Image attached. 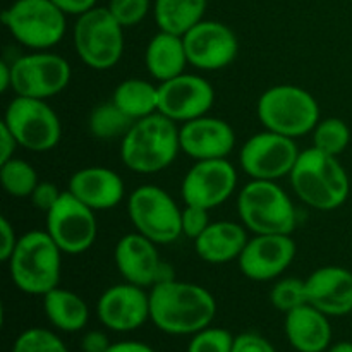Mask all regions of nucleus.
Here are the masks:
<instances>
[{
    "label": "nucleus",
    "mask_w": 352,
    "mask_h": 352,
    "mask_svg": "<svg viewBox=\"0 0 352 352\" xmlns=\"http://www.w3.org/2000/svg\"><path fill=\"white\" fill-rule=\"evenodd\" d=\"M217 315L212 292L177 278L158 282L150 291V320L170 336H195L210 327Z\"/></svg>",
    "instance_id": "1"
},
{
    "label": "nucleus",
    "mask_w": 352,
    "mask_h": 352,
    "mask_svg": "<svg viewBox=\"0 0 352 352\" xmlns=\"http://www.w3.org/2000/svg\"><path fill=\"white\" fill-rule=\"evenodd\" d=\"M296 258V243L289 234H254L241 253L239 270L244 277L268 282L280 277Z\"/></svg>",
    "instance_id": "18"
},
{
    "label": "nucleus",
    "mask_w": 352,
    "mask_h": 352,
    "mask_svg": "<svg viewBox=\"0 0 352 352\" xmlns=\"http://www.w3.org/2000/svg\"><path fill=\"white\" fill-rule=\"evenodd\" d=\"M351 3H352V0H351Z\"/></svg>",
    "instance_id": "46"
},
{
    "label": "nucleus",
    "mask_w": 352,
    "mask_h": 352,
    "mask_svg": "<svg viewBox=\"0 0 352 352\" xmlns=\"http://www.w3.org/2000/svg\"><path fill=\"white\" fill-rule=\"evenodd\" d=\"M67 191L95 212L116 208L126 192V184L116 170L107 167H85L69 179Z\"/></svg>",
    "instance_id": "22"
},
{
    "label": "nucleus",
    "mask_w": 352,
    "mask_h": 352,
    "mask_svg": "<svg viewBox=\"0 0 352 352\" xmlns=\"http://www.w3.org/2000/svg\"><path fill=\"white\" fill-rule=\"evenodd\" d=\"M12 352H69L54 332L45 329H28L14 342Z\"/></svg>",
    "instance_id": "32"
},
{
    "label": "nucleus",
    "mask_w": 352,
    "mask_h": 352,
    "mask_svg": "<svg viewBox=\"0 0 352 352\" xmlns=\"http://www.w3.org/2000/svg\"><path fill=\"white\" fill-rule=\"evenodd\" d=\"M158 112L174 122H188L206 116L215 103V89L205 78L181 74L158 85Z\"/></svg>",
    "instance_id": "17"
},
{
    "label": "nucleus",
    "mask_w": 352,
    "mask_h": 352,
    "mask_svg": "<svg viewBox=\"0 0 352 352\" xmlns=\"http://www.w3.org/2000/svg\"><path fill=\"white\" fill-rule=\"evenodd\" d=\"M208 0H155L153 14L158 30L184 36L205 19Z\"/></svg>",
    "instance_id": "27"
},
{
    "label": "nucleus",
    "mask_w": 352,
    "mask_h": 352,
    "mask_svg": "<svg viewBox=\"0 0 352 352\" xmlns=\"http://www.w3.org/2000/svg\"><path fill=\"white\" fill-rule=\"evenodd\" d=\"M189 64L184 40L179 34L158 31L146 45L144 50V65L150 76L164 82L172 78L184 74Z\"/></svg>",
    "instance_id": "25"
},
{
    "label": "nucleus",
    "mask_w": 352,
    "mask_h": 352,
    "mask_svg": "<svg viewBox=\"0 0 352 352\" xmlns=\"http://www.w3.org/2000/svg\"><path fill=\"white\" fill-rule=\"evenodd\" d=\"M234 340L236 337L229 330L206 327L192 336L188 352H232Z\"/></svg>",
    "instance_id": "34"
},
{
    "label": "nucleus",
    "mask_w": 352,
    "mask_h": 352,
    "mask_svg": "<svg viewBox=\"0 0 352 352\" xmlns=\"http://www.w3.org/2000/svg\"><path fill=\"white\" fill-rule=\"evenodd\" d=\"M9 89H12V71H10V64L0 62V91L6 93Z\"/></svg>",
    "instance_id": "44"
},
{
    "label": "nucleus",
    "mask_w": 352,
    "mask_h": 352,
    "mask_svg": "<svg viewBox=\"0 0 352 352\" xmlns=\"http://www.w3.org/2000/svg\"><path fill=\"white\" fill-rule=\"evenodd\" d=\"M0 237H2V243H0V260L7 263L9 258L12 256L14 250H16L17 241H19V237L16 236V230H14V226L7 220V217H0Z\"/></svg>",
    "instance_id": "39"
},
{
    "label": "nucleus",
    "mask_w": 352,
    "mask_h": 352,
    "mask_svg": "<svg viewBox=\"0 0 352 352\" xmlns=\"http://www.w3.org/2000/svg\"><path fill=\"white\" fill-rule=\"evenodd\" d=\"M241 222L253 234H289L296 229V208L277 181L251 179L237 195Z\"/></svg>",
    "instance_id": "6"
},
{
    "label": "nucleus",
    "mask_w": 352,
    "mask_h": 352,
    "mask_svg": "<svg viewBox=\"0 0 352 352\" xmlns=\"http://www.w3.org/2000/svg\"><path fill=\"white\" fill-rule=\"evenodd\" d=\"M78 57L95 71L116 67L124 54V28L109 7H93L78 16L72 31Z\"/></svg>",
    "instance_id": "7"
},
{
    "label": "nucleus",
    "mask_w": 352,
    "mask_h": 352,
    "mask_svg": "<svg viewBox=\"0 0 352 352\" xmlns=\"http://www.w3.org/2000/svg\"><path fill=\"white\" fill-rule=\"evenodd\" d=\"M181 151L195 160L227 158L236 146V133L227 120L203 116L179 127Z\"/></svg>",
    "instance_id": "20"
},
{
    "label": "nucleus",
    "mask_w": 352,
    "mask_h": 352,
    "mask_svg": "<svg viewBox=\"0 0 352 352\" xmlns=\"http://www.w3.org/2000/svg\"><path fill=\"white\" fill-rule=\"evenodd\" d=\"M112 102L133 120L144 119L158 112V102H160L158 86L146 79H124L113 89Z\"/></svg>",
    "instance_id": "28"
},
{
    "label": "nucleus",
    "mask_w": 352,
    "mask_h": 352,
    "mask_svg": "<svg viewBox=\"0 0 352 352\" xmlns=\"http://www.w3.org/2000/svg\"><path fill=\"white\" fill-rule=\"evenodd\" d=\"M17 141L14 134L10 133L9 127L3 122H0V164L14 158V151L17 150Z\"/></svg>",
    "instance_id": "42"
},
{
    "label": "nucleus",
    "mask_w": 352,
    "mask_h": 352,
    "mask_svg": "<svg viewBox=\"0 0 352 352\" xmlns=\"http://www.w3.org/2000/svg\"><path fill=\"white\" fill-rule=\"evenodd\" d=\"M65 16H81L96 7V0H52Z\"/></svg>",
    "instance_id": "41"
},
{
    "label": "nucleus",
    "mask_w": 352,
    "mask_h": 352,
    "mask_svg": "<svg viewBox=\"0 0 352 352\" xmlns=\"http://www.w3.org/2000/svg\"><path fill=\"white\" fill-rule=\"evenodd\" d=\"M110 346L112 344H110L107 333L100 332V330H91V332L85 333L81 340L82 352H107Z\"/></svg>",
    "instance_id": "40"
},
{
    "label": "nucleus",
    "mask_w": 352,
    "mask_h": 352,
    "mask_svg": "<svg viewBox=\"0 0 352 352\" xmlns=\"http://www.w3.org/2000/svg\"><path fill=\"white\" fill-rule=\"evenodd\" d=\"M136 120H133L131 117H127L116 103L110 100V102L100 103L98 107L91 110L88 119V127L89 133L93 134L98 140H117L120 138L122 140L129 129L133 127V124Z\"/></svg>",
    "instance_id": "29"
},
{
    "label": "nucleus",
    "mask_w": 352,
    "mask_h": 352,
    "mask_svg": "<svg viewBox=\"0 0 352 352\" xmlns=\"http://www.w3.org/2000/svg\"><path fill=\"white\" fill-rule=\"evenodd\" d=\"M299 153L292 138L263 131L251 136L239 151V164L251 179L278 181L292 172Z\"/></svg>",
    "instance_id": "13"
},
{
    "label": "nucleus",
    "mask_w": 352,
    "mask_h": 352,
    "mask_svg": "<svg viewBox=\"0 0 352 352\" xmlns=\"http://www.w3.org/2000/svg\"><path fill=\"white\" fill-rule=\"evenodd\" d=\"M0 182L3 191L12 198H30L40 184L33 165L16 157L0 164Z\"/></svg>",
    "instance_id": "30"
},
{
    "label": "nucleus",
    "mask_w": 352,
    "mask_h": 352,
    "mask_svg": "<svg viewBox=\"0 0 352 352\" xmlns=\"http://www.w3.org/2000/svg\"><path fill=\"white\" fill-rule=\"evenodd\" d=\"M329 352H352V342L344 340V342L333 344V346L329 349Z\"/></svg>",
    "instance_id": "45"
},
{
    "label": "nucleus",
    "mask_w": 352,
    "mask_h": 352,
    "mask_svg": "<svg viewBox=\"0 0 352 352\" xmlns=\"http://www.w3.org/2000/svg\"><path fill=\"white\" fill-rule=\"evenodd\" d=\"M181 151L177 122L157 112L136 120L120 143V158L129 170L157 174L174 164Z\"/></svg>",
    "instance_id": "3"
},
{
    "label": "nucleus",
    "mask_w": 352,
    "mask_h": 352,
    "mask_svg": "<svg viewBox=\"0 0 352 352\" xmlns=\"http://www.w3.org/2000/svg\"><path fill=\"white\" fill-rule=\"evenodd\" d=\"M7 263L14 285L24 294L45 296L58 287L62 250L47 230H30L21 236Z\"/></svg>",
    "instance_id": "4"
},
{
    "label": "nucleus",
    "mask_w": 352,
    "mask_h": 352,
    "mask_svg": "<svg viewBox=\"0 0 352 352\" xmlns=\"http://www.w3.org/2000/svg\"><path fill=\"white\" fill-rule=\"evenodd\" d=\"M232 352H277L275 347L258 333H241L234 340Z\"/></svg>",
    "instance_id": "38"
},
{
    "label": "nucleus",
    "mask_w": 352,
    "mask_h": 352,
    "mask_svg": "<svg viewBox=\"0 0 352 352\" xmlns=\"http://www.w3.org/2000/svg\"><path fill=\"white\" fill-rule=\"evenodd\" d=\"M270 302L278 309L287 315L292 309L306 305V285L305 280L299 278H284L277 282L270 291Z\"/></svg>",
    "instance_id": "33"
},
{
    "label": "nucleus",
    "mask_w": 352,
    "mask_h": 352,
    "mask_svg": "<svg viewBox=\"0 0 352 352\" xmlns=\"http://www.w3.org/2000/svg\"><path fill=\"white\" fill-rule=\"evenodd\" d=\"M12 91L16 96L48 100L64 91L71 82V65L62 55L36 50L10 64Z\"/></svg>",
    "instance_id": "11"
},
{
    "label": "nucleus",
    "mask_w": 352,
    "mask_h": 352,
    "mask_svg": "<svg viewBox=\"0 0 352 352\" xmlns=\"http://www.w3.org/2000/svg\"><path fill=\"white\" fill-rule=\"evenodd\" d=\"M256 112L265 129L292 140L313 133L320 122V105L315 96L294 85L268 88L258 100Z\"/></svg>",
    "instance_id": "5"
},
{
    "label": "nucleus",
    "mask_w": 352,
    "mask_h": 352,
    "mask_svg": "<svg viewBox=\"0 0 352 352\" xmlns=\"http://www.w3.org/2000/svg\"><path fill=\"white\" fill-rule=\"evenodd\" d=\"M127 213L136 232L157 244H170L182 236V210L165 189L144 184L127 199Z\"/></svg>",
    "instance_id": "9"
},
{
    "label": "nucleus",
    "mask_w": 352,
    "mask_h": 352,
    "mask_svg": "<svg viewBox=\"0 0 352 352\" xmlns=\"http://www.w3.org/2000/svg\"><path fill=\"white\" fill-rule=\"evenodd\" d=\"M116 267L122 278L140 287H153L155 284L175 278L172 268L160 260L157 243L140 232L120 237L113 251Z\"/></svg>",
    "instance_id": "15"
},
{
    "label": "nucleus",
    "mask_w": 352,
    "mask_h": 352,
    "mask_svg": "<svg viewBox=\"0 0 352 352\" xmlns=\"http://www.w3.org/2000/svg\"><path fill=\"white\" fill-rule=\"evenodd\" d=\"M96 313L107 329L133 332L150 320V292L129 282L112 285L100 296Z\"/></svg>",
    "instance_id": "19"
},
{
    "label": "nucleus",
    "mask_w": 352,
    "mask_h": 352,
    "mask_svg": "<svg viewBox=\"0 0 352 352\" xmlns=\"http://www.w3.org/2000/svg\"><path fill=\"white\" fill-rule=\"evenodd\" d=\"M107 352H155L148 344L136 342V340H122L109 347Z\"/></svg>",
    "instance_id": "43"
},
{
    "label": "nucleus",
    "mask_w": 352,
    "mask_h": 352,
    "mask_svg": "<svg viewBox=\"0 0 352 352\" xmlns=\"http://www.w3.org/2000/svg\"><path fill=\"white\" fill-rule=\"evenodd\" d=\"M43 309L48 322L62 332H79L85 329L89 318L85 299L60 287L52 289L43 296Z\"/></svg>",
    "instance_id": "26"
},
{
    "label": "nucleus",
    "mask_w": 352,
    "mask_h": 352,
    "mask_svg": "<svg viewBox=\"0 0 352 352\" xmlns=\"http://www.w3.org/2000/svg\"><path fill=\"white\" fill-rule=\"evenodd\" d=\"M3 124L17 144L33 153L54 150L62 138V124L47 100L16 96L3 113Z\"/></svg>",
    "instance_id": "10"
},
{
    "label": "nucleus",
    "mask_w": 352,
    "mask_h": 352,
    "mask_svg": "<svg viewBox=\"0 0 352 352\" xmlns=\"http://www.w3.org/2000/svg\"><path fill=\"white\" fill-rule=\"evenodd\" d=\"M248 229L243 223L220 220L212 222L195 241L196 254L212 265H226L239 260L248 244Z\"/></svg>",
    "instance_id": "24"
},
{
    "label": "nucleus",
    "mask_w": 352,
    "mask_h": 352,
    "mask_svg": "<svg viewBox=\"0 0 352 352\" xmlns=\"http://www.w3.org/2000/svg\"><path fill=\"white\" fill-rule=\"evenodd\" d=\"M210 210L201 208V206L196 205H186L182 208L181 215V227H182V236H186L188 239L196 241L203 232H205L206 227L210 226Z\"/></svg>",
    "instance_id": "36"
},
{
    "label": "nucleus",
    "mask_w": 352,
    "mask_h": 352,
    "mask_svg": "<svg viewBox=\"0 0 352 352\" xmlns=\"http://www.w3.org/2000/svg\"><path fill=\"white\" fill-rule=\"evenodd\" d=\"M306 301L327 316L352 313V272L344 267H322L305 280Z\"/></svg>",
    "instance_id": "21"
},
{
    "label": "nucleus",
    "mask_w": 352,
    "mask_h": 352,
    "mask_svg": "<svg viewBox=\"0 0 352 352\" xmlns=\"http://www.w3.org/2000/svg\"><path fill=\"white\" fill-rule=\"evenodd\" d=\"M60 195L62 191H58V188L55 184H52V182H40L30 198L34 208L48 213L52 208H54L55 203L58 201Z\"/></svg>",
    "instance_id": "37"
},
{
    "label": "nucleus",
    "mask_w": 352,
    "mask_h": 352,
    "mask_svg": "<svg viewBox=\"0 0 352 352\" xmlns=\"http://www.w3.org/2000/svg\"><path fill=\"white\" fill-rule=\"evenodd\" d=\"M285 336L298 352H323L330 347L332 327L329 316L311 305H302L285 315Z\"/></svg>",
    "instance_id": "23"
},
{
    "label": "nucleus",
    "mask_w": 352,
    "mask_h": 352,
    "mask_svg": "<svg viewBox=\"0 0 352 352\" xmlns=\"http://www.w3.org/2000/svg\"><path fill=\"white\" fill-rule=\"evenodd\" d=\"M45 230L60 248L62 253H86L95 244L98 232L95 210L79 201L69 191H62L58 201L47 213Z\"/></svg>",
    "instance_id": "12"
},
{
    "label": "nucleus",
    "mask_w": 352,
    "mask_h": 352,
    "mask_svg": "<svg viewBox=\"0 0 352 352\" xmlns=\"http://www.w3.org/2000/svg\"><path fill=\"white\" fill-rule=\"evenodd\" d=\"M189 64L201 71H220L232 64L239 52L236 33L220 21L203 19L182 36Z\"/></svg>",
    "instance_id": "16"
},
{
    "label": "nucleus",
    "mask_w": 352,
    "mask_h": 352,
    "mask_svg": "<svg viewBox=\"0 0 352 352\" xmlns=\"http://www.w3.org/2000/svg\"><path fill=\"white\" fill-rule=\"evenodd\" d=\"M65 14L52 0H16L2 12L14 40L31 50H50L64 38Z\"/></svg>",
    "instance_id": "8"
},
{
    "label": "nucleus",
    "mask_w": 352,
    "mask_h": 352,
    "mask_svg": "<svg viewBox=\"0 0 352 352\" xmlns=\"http://www.w3.org/2000/svg\"><path fill=\"white\" fill-rule=\"evenodd\" d=\"M237 188V172L227 158L196 160L182 179L181 192L186 205L213 210L223 205Z\"/></svg>",
    "instance_id": "14"
},
{
    "label": "nucleus",
    "mask_w": 352,
    "mask_h": 352,
    "mask_svg": "<svg viewBox=\"0 0 352 352\" xmlns=\"http://www.w3.org/2000/svg\"><path fill=\"white\" fill-rule=\"evenodd\" d=\"M313 146L332 157H339L351 143V129L339 117H329L313 129Z\"/></svg>",
    "instance_id": "31"
},
{
    "label": "nucleus",
    "mask_w": 352,
    "mask_h": 352,
    "mask_svg": "<svg viewBox=\"0 0 352 352\" xmlns=\"http://www.w3.org/2000/svg\"><path fill=\"white\" fill-rule=\"evenodd\" d=\"M107 7L117 23L126 30V28L140 24L148 16L151 9V0H110Z\"/></svg>",
    "instance_id": "35"
},
{
    "label": "nucleus",
    "mask_w": 352,
    "mask_h": 352,
    "mask_svg": "<svg viewBox=\"0 0 352 352\" xmlns=\"http://www.w3.org/2000/svg\"><path fill=\"white\" fill-rule=\"evenodd\" d=\"M289 177L298 198L320 212H332L342 206L351 191L349 175L339 158L315 146L299 153Z\"/></svg>",
    "instance_id": "2"
}]
</instances>
